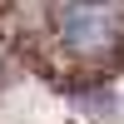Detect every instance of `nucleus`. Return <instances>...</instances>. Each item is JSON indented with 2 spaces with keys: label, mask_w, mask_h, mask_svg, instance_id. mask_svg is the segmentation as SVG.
Returning a JSON list of instances; mask_svg holds the SVG:
<instances>
[{
  "label": "nucleus",
  "mask_w": 124,
  "mask_h": 124,
  "mask_svg": "<svg viewBox=\"0 0 124 124\" xmlns=\"http://www.w3.org/2000/svg\"><path fill=\"white\" fill-rule=\"evenodd\" d=\"M124 35V5L119 0H65L60 5V40L70 55H104Z\"/></svg>",
  "instance_id": "1"
}]
</instances>
